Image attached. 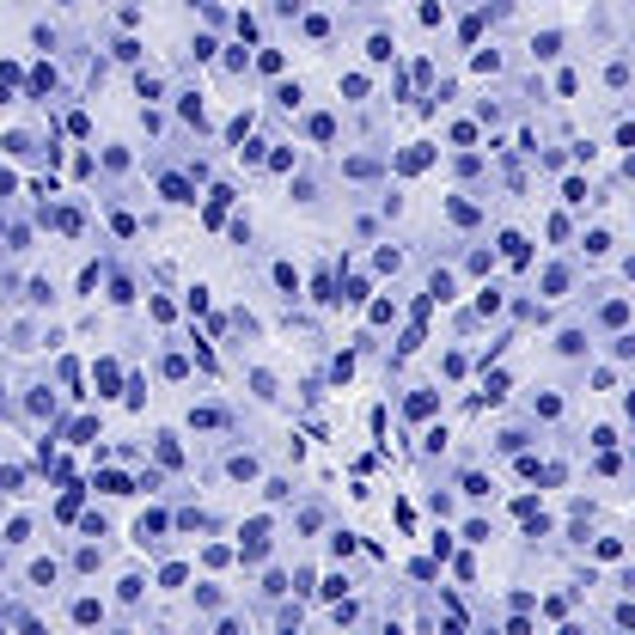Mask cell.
Wrapping results in <instances>:
<instances>
[{"instance_id": "1", "label": "cell", "mask_w": 635, "mask_h": 635, "mask_svg": "<svg viewBox=\"0 0 635 635\" xmlns=\"http://www.w3.org/2000/svg\"><path fill=\"white\" fill-rule=\"evenodd\" d=\"M501 251H507V263H526V239H519V232H507V239H501Z\"/></svg>"}]
</instances>
